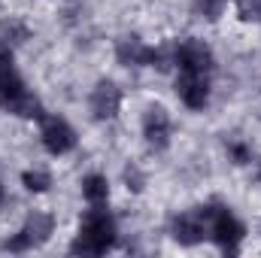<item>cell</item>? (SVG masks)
<instances>
[{
  "mask_svg": "<svg viewBox=\"0 0 261 258\" xmlns=\"http://www.w3.org/2000/svg\"><path fill=\"white\" fill-rule=\"evenodd\" d=\"M0 203H3V186H0Z\"/></svg>",
  "mask_w": 261,
  "mask_h": 258,
  "instance_id": "obj_19",
  "label": "cell"
},
{
  "mask_svg": "<svg viewBox=\"0 0 261 258\" xmlns=\"http://www.w3.org/2000/svg\"><path fill=\"white\" fill-rule=\"evenodd\" d=\"M82 194H85V200H88L91 207L107 203V197H110V183H107V176H100V173L85 176V179H82Z\"/></svg>",
  "mask_w": 261,
  "mask_h": 258,
  "instance_id": "obj_12",
  "label": "cell"
},
{
  "mask_svg": "<svg viewBox=\"0 0 261 258\" xmlns=\"http://www.w3.org/2000/svg\"><path fill=\"white\" fill-rule=\"evenodd\" d=\"M0 110H6L12 116H21V119H43L40 100L28 91L24 79L15 70L12 49L3 40H0Z\"/></svg>",
  "mask_w": 261,
  "mask_h": 258,
  "instance_id": "obj_1",
  "label": "cell"
},
{
  "mask_svg": "<svg viewBox=\"0 0 261 258\" xmlns=\"http://www.w3.org/2000/svg\"><path fill=\"white\" fill-rule=\"evenodd\" d=\"M52 231H55V219L49 213H31L24 219V225L18 228V234H12L3 243V249L6 252H31L37 246H43L52 237Z\"/></svg>",
  "mask_w": 261,
  "mask_h": 258,
  "instance_id": "obj_4",
  "label": "cell"
},
{
  "mask_svg": "<svg viewBox=\"0 0 261 258\" xmlns=\"http://www.w3.org/2000/svg\"><path fill=\"white\" fill-rule=\"evenodd\" d=\"M116 58H119V64L125 67H161L164 70V52H158V49H152V46H146L140 37H122L119 40V46H116Z\"/></svg>",
  "mask_w": 261,
  "mask_h": 258,
  "instance_id": "obj_7",
  "label": "cell"
},
{
  "mask_svg": "<svg viewBox=\"0 0 261 258\" xmlns=\"http://www.w3.org/2000/svg\"><path fill=\"white\" fill-rule=\"evenodd\" d=\"M225 3H228V0H192V9H195L200 18H206V21H216V18L222 15Z\"/></svg>",
  "mask_w": 261,
  "mask_h": 258,
  "instance_id": "obj_15",
  "label": "cell"
},
{
  "mask_svg": "<svg viewBox=\"0 0 261 258\" xmlns=\"http://www.w3.org/2000/svg\"><path fill=\"white\" fill-rule=\"evenodd\" d=\"M173 64L179 67V73H210L213 70V49L203 40H182L173 49Z\"/></svg>",
  "mask_w": 261,
  "mask_h": 258,
  "instance_id": "obj_5",
  "label": "cell"
},
{
  "mask_svg": "<svg viewBox=\"0 0 261 258\" xmlns=\"http://www.w3.org/2000/svg\"><path fill=\"white\" fill-rule=\"evenodd\" d=\"M258 183H261V164H258Z\"/></svg>",
  "mask_w": 261,
  "mask_h": 258,
  "instance_id": "obj_20",
  "label": "cell"
},
{
  "mask_svg": "<svg viewBox=\"0 0 261 258\" xmlns=\"http://www.w3.org/2000/svg\"><path fill=\"white\" fill-rule=\"evenodd\" d=\"M203 210H206L210 237H213L225 252H237V246H240V240H243V234H246L243 222H240L225 203H206Z\"/></svg>",
  "mask_w": 261,
  "mask_h": 258,
  "instance_id": "obj_3",
  "label": "cell"
},
{
  "mask_svg": "<svg viewBox=\"0 0 261 258\" xmlns=\"http://www.w3.org/2000/svg\"><path fill=\"white\" fill-rule=\"evenodd\" d=\"M125 179H128V189H134V192H140V189H143V173H140L134 164L125 170Z\"/></svg>",
  "mask_w": 261,
  "mask_h": 258,
  "instance_id": "obj_18",
  "label": "cell"
},
{
  "mask_svg": "<svg viewBox=\"0 0 261 258\" xmlns=\"http://www.w3.org/2000/svg\"><path fill=\"white\" fill-rule=\"evenodd\" d=\"M88 110H91V116H94L97 122L116 119L119 110H122V88H119L113 79H100V82L94 85L91 97H88Z\"/></svg>",
  "mask_w": 261,
  "mask_h": 258,
  "instance_id": "obj_9",
  "label": "cell"
},
{
  "mask_svg": "<svg viewBox=\"0 0 261 258\" xmlns=\"http://www.w3.org/2000/svg\"><path fill=\"white\" fill-rule=\"evenodd\" d=\"M228 152H231V158H234L237 164H246V161H249V146L240 143V140H231V143H228Z\"/></svg>",
  "mask_w": 261,
  "mask_h": 258,
  "instance_id": "obj_17",
  "label": "cell"
},
{
  "mask_svg": "<svg viewBox=\"0 0 261 258\" xmlns=\"http://www.w3.org/2000/svg\"><path fill=\"white\" fill-rule=\"evenodd\" d=\"M28 37H31V31H28L21 21H15V18H12V21H3V28H0V40H3L6 46H12V43H24Z\"/></svg>",
  "mask_w": 261,
  "mask_h": 258,
  "instance_id": "obj_13",
  "label": "cell"
},
{
  "mask_svg": "<svg viewBox=\"0 0 261 258\" xmlns=\"http://www.w3.org/2000/svg\"><path fill=\"white\" fill-rule=\"evenodd\" d=\"M143 137L149 143V149L164 152L170 146V116L164 107H149L143 116Z\"/></svg>",
  "mask_w": 261,
  "mask_h": 258,
  "instance_id": "obj_11",
  "label": "cell"
},
{
  "mask_svg": "<svg viewBox=\"0 0 261 258\" xmlns=\"http://www.w3.org/2000/svg\"><path fill=\"white\" fill-rule=\"evenodd\" d=\"M40 140H43L49 155H67V152L76 149V131L70 128V122L61 119V116H43Z\"/></svg>",
  "mask_w": 261,
  "mask_h": 258,
  "instance_id": "obj_8",
  "label": "cell"
},
{
  "mask_svg": "<svg viewBox=\"0 0 261 258\" xmlns=\"http://www.w3.org/2000/svg\"><path fill=\"white\" fill-rule=\"evenodd\" d=\"M21 183H24V189L28 192H46L49 186H52V176L46 173V170H24L21 173Z\"/></svg>",
  "mask_w": 261,
  "mask_h": 258,
  "instance_id": "obj_14",
  "label": "cell"
},
{
  "mask_svg": "<svg viewBox=\"0 0 261 258\" xmlns=\"http://www.w3.org/2000/svg\"><path fill=\"white\" fill-rule=\"evenodd\" d=\"M116 243V219L110 216V210H103V203L91 207L79 225L76 240L70 243L73 255H103L107 249H113Z\"/></svg>",
  "mask_w": 261,
  "mask_h": 258,
  "instance_id": "obj_2",
  "label": "cell"
},
{
  "mask_svg": "<svg viewBox=\"0 0 261 258\" xmlns=\"http://www.w3.org/2000/svg\"><path fill=\"white\" fill-rule=\"evenodd\" d=\"M170 234H173V240L182 243V246H195V243H200L203 237H210L206 210L197 207V210H186V213L173 216V222H170Z\"/></svg>",
  "mask_w": 261,
  "mask_h": 258,
  "instance_id": "obj_6",
  "label": "cell"
},
{
  "mask_svg": "<svg viewBox=\"0 0 261 258\" xmlns=\"http://www.w3.org/2000/svg\"><path fill=\"white\" fill-rule=\"evenodd\" d=\"M234 6L243 21H261V0H234Z\"/></svg>",
  "mask_w": 261,
  "mask_h": 258,
  "instance_id": "obj_16",
  "label": "cell"
},
{
  "mask_svg": "<svg viewBox=\"0 0 261 258\" xmlns=\"http://www.w3.org/2000/svg\"><path fill=\"white\" fill-rule=\"evenodd\" d=\"M176 94L189 110H203L210 104V73H179Z\"/></svg>",
  "mask_w": 261,
  "mask_h": 258,
  "instance_id": "obj_10",
  "label": "cell"
}]
</instances>
